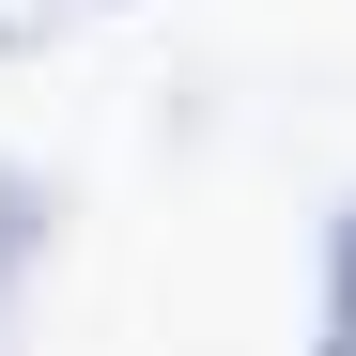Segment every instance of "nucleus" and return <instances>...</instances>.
<instances>
[{
    "mask_svg": "<svg viewBox=\"0 0 356 356\" xmlns=\"http://www.w3.org/2000/svg\"><path fill=\"white\" fill-rule=\"evenodd\" d=\"M47 232H63V202H47V170H16V155H0V294H16V279L47 264Z\"/></svg>",
    "mask_w": 356,
    "mask_h": 356,
    "instance_id": "obj_1",
    "label": "nucleus"
},
{
    "mask_svg": "<svg viewBox=\"0 0 356 356\" xmlns=\"http://www.w3.org/2000/svg\"><path fill=\"white\" fill-rule=\"evenodd\" d=\"M325 325H341V341H356V202H341V217H325Z\"/></svg>",
    "mask_w": 356,
    "mask_h": 356,
    "instance_id": "obj_2",
    "label": "nucleus"
},
{
    "mask_svg": "<svg viewBox=\"0 0 356 356\" xmlns=\"http://www.w3.org/2000/svg\"><path fill=\"white\" fill-rule=\"evenodd\" d=\"M63 16H78V0H0V63H16V47H47Z\"/></svg>",
    "mask_w": 356,
    "mask_h": 356,
    "instance_id": "obj_3",
    "label": "nucleus"
},
{
    "mask_svg": "<svg viewBox=\"0 0 356 356\" xmlns=\"http://www.w3.org/2000/svg\"><path fill=\"white\" fill-rule=\"evenodd\" d=\"M310 356H356V341H341V325H325V341H310Z\"/></svg>",
    "mask_w": 356,
    "mask_h": 356,
    "instance_id": "obj_4",
    "label": "nucleus"
}]
</instances>
